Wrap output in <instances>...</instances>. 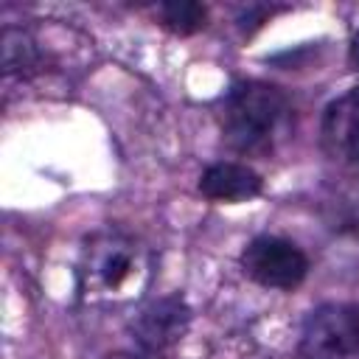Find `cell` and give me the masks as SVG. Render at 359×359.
<instances>
[{
    "mask_svg": "<svg viewBox=\"0 0 359 359\" xmlns=\"http://www.w3.org/2000/svg\"><path fill=\"white\" fill-rule=\"evenodd\" d=\"M241 269L258 286L292 292L306 280L309 258L297 244L280 236H258L244 247Z\"/></svg>",
    "mask_w": 359,
    "mask_h": 359,
    "instance_id": "cell-4",
    "label": "cell"
},
{
    "mask_svg": "<svg viewBox=\"0 0 359 359\" xmlns=\"http://www.w3.org/2000/svg\"><path fill=\"white\" fill-rule=\"evenodd\" d=\"M300 359H359V303H325L300 331Z\"/></svg>",
    "mask_w": 359,
    "mask_h": 359,
    "instance_id": "cell-3",
    "label": "cell"
},
{
    "mask_svg": "<svg viewBox=\"0 0 359 359\" xmlns=\"http://www.w3.org/2000/svg\"><path fill=\"white\" fill-rule=\"evenodd\" d=\"M261 188V174L244 163H216L199 177V194L210 202H247L255 199Z\"/></svg>",
    "mask_w": 359,
    "mask_h": 359,
    "instance_id": "cell-7",
    "label": "cell"
},
{
    "mask_svg": "<svg viewBox=\"0 0 359 359\" xmlns=\"http://www.w3.org/2000/svg\"><path fill=\"white\" fill-rule=\"evenodd\" d=\"M157 20L163 28L174 31V34H196L208 25V8L202 3H191V0H174V3H160L154 8Z\"/></svg>",
    "mask_w": 359,
    "mask_h": 359,
    "instance_id": "cell-8",
    "label": "cell"
},
{
    "mask_svg": "<svg viewBox=\"0 0 359 359\" xmlns=\"http://www.w3.org/2000/svg\"><path fill=\"white\" fill-rule=\"evenodd\" d=\"M222 137L238 154L275 151L292 132V104L286 93L266 81H238L222 104Z\"/></svg>",
    "mask_w": 359,
    "mask_h": 359,
    "instance_id": "cell-2",
    "label": "cell"
},
{
    "mask_svg": "<svg viewBox=\"0 0 359 359\" xmlns=\"http://www.w3.org/2000/svg\"><path fill=\"white\" fill-rule=\"evenodd\" d=\"M154 275L149 244L121 227H104L84 238L76 258V297L90 309L137 303Z\"/></svg>",
    "mask_w": 359,
    "mask_h": 359,
    "instance_id": "cell-1",
    "label": "cell"
},
{
    "mask_svg": "<svg viewBox=\"0 0 359 359\" xmlns=\"http://www.w3.org/2000/svg\"><path fill=\"white\" fill-rule=\"evenodd\" d=\"M320 143L328 160L342 168H359V87L334 98L320 123Z\"/></svg>",
    "mask_w": 359,
    "mask_h": 359,
    "instance_id": "cell-6",
    "label": "cell"
},
{
    "mask_svg": "<svg viewBox=\"0 0 359 359\" xmlns=\"http://www.w3.org/2000/svg\"><path fill=\"white\" fill-rule=\"evenodd\" d=\"M191 309L180 294H165L143 306L129 325L137 359H165L168 351L185 337Z\"/></svg>",
    "mask_w": 359,
    "mask_h": 359,
    "instance_id": "cell-5",
    "label": "cell"
},
{
    "mask_svg": "<svg viewBox=\"0 0 359 359\" xmlns=\"http://www.w3.org/2000/svg\"><path fill=\"white\" fill-rule=\"evenodd\" d=\"M351 56H353V65L359 67V31H356V36H353V42H351Z\"/></svg>",
    "mask_w": 359,
    "mask_h": 359,
    "instance_id": "cell-9",
    "label": "cell"
}]
</instances>
